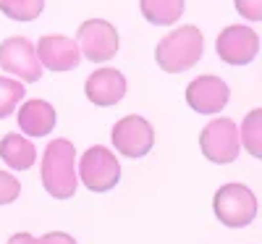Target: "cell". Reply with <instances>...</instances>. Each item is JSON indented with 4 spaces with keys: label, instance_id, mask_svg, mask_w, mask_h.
Instances as JSON below:
<instances>
[{
    "label": "cell",
    "instance_id": "6da1fadb",
    "mask_svg": "<svg viewBox=\"0 0 262 244\" xmlns=\"http://www.w3.org/2000/svg\"><path fill=\"white\" fill-rule=\"evenodd\" d=\"M76 150L69 139H53L42 155V184H45L48 194L55 199H69L76 194Z\"/></svg>",
    "mask_w": 262,
    "mask_h": 244
},
{
    "label": "cell",
    "instance_id": "7a4b0ae2",
    "mask_svg": "<svg viewBox=\"0 0 262 244\" xmlns=\"http://www.w3.org/2000/svg\"><path fill=\"white\" fill-rule=\"evenodd\" d=\"M202 50H205L202 32L186 24V27H179L176 32L165 34L158 42L155 60L168 74H184L191 66H196V60L202 58Z\"/></svg>",
    "mask_w": 262,
    "mask_h": 244
},
{
    "label": "cell",
    "instance_id": "3957f363",
    "mask_svg": "<svg viewBox=\"0 0 262 244\" xmlns=\"http://www.w3.org/2000/svg\"><path fill=\"white\" fill-rule=\"evenodd\" d=\"M212 210L223 226L244 229L257 218V197L244 184H226L215 192Z\"/></svg>",
    "mask_w": 262,
    "mask_h": 244
},
{
    "label": "cell",
    "instance_id": "277c9868",
    "mask_svg": "<svg viewBox=\"0 0 262 244\" xmlns=\"http://www.w3.org/2000/svg\"><path fill=\"white\" fill-rule=\"evenodd\" d=\"M79 176H81V181L84 187L90 189V192H111L118 179H121V166L116 160V155L107 150V147H90L84 152V158L79 160Z\"/></svg>",
    "mask_w": 262,
    "mask_h": 244
},
{
    "label": "cell",
    "instance_id": "5b68a950",
    "mask_svg": "<svg viewBox=\"0 0 262 244\" xmlns=\"http://www.w3.org/2000/svg\"><path fill=\"white\" fill-rule=\"evenodd\" d=\"M200 147L210 163H233L238 158V147H242L236 124L231 118H212L200 134Z\"/></svg>",
    "mask_w": 262,
    "mask_h": 244
},
{
    "label": "cell",
    "instance_id": "8992f818",
    "mask_svg": "<svg viewBox=\"0 0 262 244\" xmlns=\"http://www.w3.org/2000/svg\"><path fill=\"white\" fill-rule=\"evenodd\" d=\"M0 69L18 76L21 84H34L42 76V63L27 37H8L0 42Z\"/></svg>",
    "mask_w": 262,
    "mask_h": 244
},
{
    "label": "cell",
    "instance_id": "52a82bcc",
    "mask_svg": "<svg viewBox=\"0 0 262 244\" xmlns=\"http://www.w3.org/2000/svg\"><path fill=\"white\" fill-rule=\"evenodd\" d=\"M76 37H79V53H84V58L92 63H105L118 53V32L111 21L102 18L84 21Z\"/></svg>",
    "mask_w": 262,
    "mask_h": 244
},
{
    "label": "cell",
    "instance_id": "ba28073f",
    "mask_svg": "<svg viewBox=\"0 0 262 244\" xmlns=\"http://www.w3.org/2000/svg\"><path fill=\"white\" fill-rule=\"evenodd\" d=\"M152 145H155V129L142 116H123L113 126V147L131 160L144 158Z\"/></svg>",
    "mask_w": 262,
    "mask_h": 244
},
{
    "label": "cell",
    "instance_id": "9c48e42d",
    "mask_svg": "<svg viewBox=\"0 0 262 244\" xmlns=\"http://www.w3.org/2000/svg\"><path fill=\"white\" fill-rule=\"evenodd\" d=\"M217 55L228 66H247L259 53V34L252 27L233 24L217 34Z\"/></svg>",
    "mask_w": 262,
    "mask_h": 244
},
{
    "label": "cell",
    "instance_id": "30bf717a",
    "mask_svg": "<svg viewBox=\"0 0 262 244\" xmlns=\"http://www.w3.org/2000/svg\"><path fill=\"white\" fill-rule=\"evenodd\" d=\"M228 97H231L228 84L221 76H212V74L196 76L186 87V103H189V108L194 110V113H202V116L221 113V110L228 105Z\"/></svg>",
    "mask_w": 262,
    "mask_h": 244
},
{
    "label": "cell",
    "instance_id": "8fae6325",
    "mask_svg": "<svg viewBox=\"0 0 262 244\" xmlns=\"http://www.w3.org/2000/svg\"><path fill=\"white\" fill-rule=\"evenodd\" d=\"M37 58L45 69L60 74V71H71L79 66L81 60V53H79V45L74 39L63 37V34H45L39 37L37 42Z\"/></svg>",
    "mask_w": 262,
    "mask_h": 244
},
{
    "label": "cell",
    "instance_id": "7c38bea8",
    "mask_svg": "<svg viewBox=\"0 0 262 244\" xmlns=\"http://www.w3.org/2000/svg\"><path fill=\"white\" fill-rule=\"evenodd\" d=\"M86 97L100 108L118 105L126 97V76L116 69H97L86 79Z\"/></svg>",
    "mask_w": 262,
    "mask_h": 244
},
{
    "label": "cell",
    "instance_id": "4fadbf2b",
    "mask_svg": "<svg viewBox=\"0 0 262 244\" xmlns=\"http://www.w3.org/2000/svg\"><path fill=\"white\" fill-rule=\"evenodd\" d=\"M16 121L27 137H45L55 129V108L45 100H27Z\"/></svg>",
    "mask_w": 262,
    "mask_h": 244
},
{
    "label": "cell",
    "instance_id": "5bb4252c",
    "mask_svg": "<svg viewBox=\"0 0 262 244\" xmlns=\"http://www.w3.org/2000/svg\"><path fill=\"white\" fill-rule=\"evenodd\" d=\"M0 158H3L8 163V168H13V171H29L37 160V147L27 137L11 131V134H6L0 139Z\"/></svg>",
    "mask_w": 262,
    "mask_h": 244
},
{
    "label": "cell",
    "instance_id": "9a60e30c",
    "mask_svg": "<svg viewBox=\"0 0 262 244\" xmlns=\"http://www.w3.org/2000/svg\"><path fill=\"white\" fill-rule=\"evenodd\" d=\"M142 16L155 27L176 24L184 13V0H139Z\"/></svg>",
    "mask_w": 262,
    "mask_h": 244
},
{
    "label": "cell",
    "instance_id": "2e32d148",
    "mask_svg": "<svg viewBox=\"0 0 262 244\" xmlns=\"http://www.w3.org/2000/svg\"><path fill=\"white\" fill-rule=\"evenodd\" d=\"M238 142H244V147L249 150L252 158H262V110L259 108H254L252 113H247Z\"/></svg>",
    "mask_w": 262,
    "mask_h": 244
},
{
    "label": "cell",
    "instance_id": "e0dca14e",
    "mask_svg": "<svg viewBox=\"0 0 262 244\" xmlns=\"http://www.w3.org/2000/svg\"><path fill=\"white\" fill-rule=\"evenodd\" d=\"M42 8L45 0H0V11L13 21H34Z\"/></svg>",
    "mask_w": 262,
    "mask_h": 244
},
{
    "label": "cell",
    "instance_id": "ac0fdd59",
    "mask_svg": "<svg viewBox=\"0 0 262 244\" xmlns=\"http://www.w3.org/2000/svg\"><path fill=\"white\" fill-rule=\"evenodd\" d=\"M24 97V84L18 79H8V76H0V121L8 118L16 105Z\"/></svg>",
    "mask_w": 262,
    "mask_h": 244
},
{
    "label": "cell",
    "instance_id": "d6986e66",
    "mask_svg": "<svg viewBox=\"0 0 262 244\" xmlns=\"http://www.w3.org/2000/svg\"><path fill=\"white\" fill-rule=\"evenodd\" d=\"M21 194V184L16 181V176L0 171V205H11L16 202V197Z\"/></svg>",
    "mask_w": 262,
    "mask_h": 244
},
{
    "label": "cell",
    "instance_id": "ffe728a7",
    "mask_svg": "<svg viewBox=\"0 0 262 244\" xmlns=\"http://www.w3.org/2000/svg\"><path fill=\"white\" fill-rule=\"evenodd\" d=\"M236 11L249 21H262V0H233Z\"/></svg>",
    "mask_w": 262,
    "mask_h": 244
},
{
    "label": "cell",
    "instance_id": "44dd1931",
    "mask_svg": "<svg viewBox=\"0 0 262 244\" xmlns=\"http://www.w3.org/2000/svg\"><path fill=\"white\" fill-rule=\"evenodd\" d=\"M37 244H76V239L69 236V234H63V231H50L42 239H37Z\"/></svg>",
    "mask_w": 262,
    "mask_h": 244
},
{
    "label": "cell",
    "instance_id": "7402d4cb",
    "mask_svg": "<svg viewBox=\"0 0 262 244\" xmlns=\"http://www.w3.org/2000/svg\"><path fill=\"white\" fill-rule=\"evenodd\" d=\"M8 244H37V239L32 234H27V231H21V234H13L8 239Z\"/></svg>",
    "mask_w": 262,
    "mask_h": 244
}]
</instances>
